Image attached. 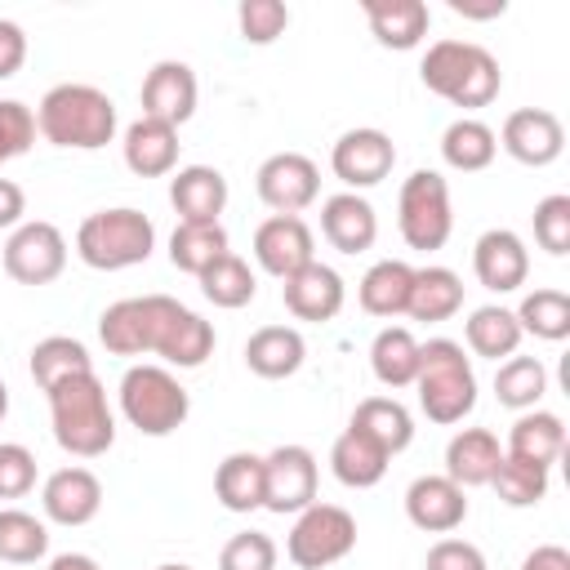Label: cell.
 <instances>
[{"mask_svg":"<svg viewBox=\"0 0 570 570\" xmlns=\"http://www.w3.org/2000/svg\"><path fill=\"white\" fill-rule=\"evenodd\" d=\"M156 249V227L142 209L134 205H116V209H98L76 227V254L85 267L94 272H125L147 263Z\"/></svg>","mask_w":570,"mask_h":570,"instance_id":"5b68a950","label":"cell"},{"mask_svg":"<svg viewBox=\"0 0 570 570\" xmlns=\"http://www.w3.org/2000/svg\"><path fill=\"white\" fill-rule=\"evenodd\" d=\"M410 285H414V267L401 263V258H379L361 285H356V303L379 316V321H392V316H405L410 307Z\"/></svg>","mask_w":570,"mask_h":570,"instance_id":"f1b7e54d","label":"cell"},{"mask_svg":"<svg viewBox=\"0 0 570 570\" xmlns=\"http://www.w3.org/2000/svg\"><path fill=\"white\" fill-rule=\"evenodd\" d=\"M494 156H499V138H494V129H490L485 120L459 116V120L445 125V134H441V160H445L450 169H459V174H481V169H490Z\"/></svg>","mask_w":570,"mask_h":570,"instance_id":"836d02e7","label":"cell"},{"mask_svg":"<svg viewBox=\"0 0 570 570\" xmlns=\"http://www.w3.org/2000/svg\"><path fill=\"white\" fill-rule=\"evenodd\" d=\"M236 27H240V40H249V45H272L276 36H285L289 9H285L281 0H240Z\"/></svg>","mask_w":570,"mask_h":570,"instance_id":"bcb514c9","label":"cell"},{"mask_svg":"<svg viewBox=\"0 0 570 570\" xmlns=\"http://www.w3.org/2000/svg\"><path fill=\"white\" fill-rule=\"evenodd\" d=\"M45 570H102V566L89 552H58V557H49Z\"/></svg>","mask_w":570,"mask_h":570,"instance_id":"11a10c76","label":"cell"},{"mask_svg":"<svg viewBox=\"0 0 570 570\" xmlns=\"http://www.w3.org/2000/svg\"><path fill=\"white\" fill-rule=\"evenodd\" d=\"M22 214H27V191L13 178H0V232H13L18 223H27Z\"/></svg>","mask_w":570,"mask_h":570,"instance_id":"816d5d0a","label":"cell"},{"mask_svg":"<svg viewBox=\"0 0 570 570\" xmlns=\"http://www.w3.org/2000/svg\"><path fill=\"white\" fill-rule=\"evenodd\" d=\"M40 508H45V521H53V525H67V530L89 525L102 508V481L80 463L58 468L40 485Z\"/></svg>","mask_w":570,"mask_h":570,"instance_id":"ac0fdd59","label":"cell"},{"mask_svg":"<svg viewBox=\"0 0 570 570\" xmlns=\"http://www.w3.org/2000/svg\"><path fill=\"white\" fill-rule=\"evenodd\" d=\"M356 432H365L379 450L387 454H401L410 441H414V414L396 401V396H365L356 410H352V423Z\"/></svg>","mask_w":570,"mask_h":570,"instance_id":"d6a6232c","label":"cell"},{"mask_svg":"<svg viewBox=\"0 0 570 570\" xmlns=\"http://www.w3.org/2000/svg\"><path fill=\"white\" fill-rule=\"evenodd\" d=\"M156 570H191V566H183V561H165V566H156Z\"/></svg>","mask_w":570,"mask_h":570,"instance_id":"6f0895ef","label":"cell"},{"mask_svg":"<svg viewBox=\"0 0 570 570\" xmlns=\"http://www.w3.org/2000/svg\"><path fill=\"white\" fill-rule=\"evenodd\" d=\"M343 298H347L343 276L321 258H312L307 267H298L294 276L281 281V303H285V312L294 321L325 325V321H334L343 312Z\"/></svg>","mask_w":570,"mask_h":570,"instance_id":"e0dca14e","label":"cell"},{"mask_svg":"<svg viewBox=\"0 0 570 570\" xmlns=\"http://www.w3.org/2000/svg\"><path fill=\"white\" fill-rule=\"evenodd\" d=\"M405 517L423 534H454L468 521V490L454 485L445 472L414 476L405 485Z\"/></svg>","mask_w":570,"mask_h":570,"instance_id":"2e32d148","label":"cell"},{"mask_svg":"<svg viewBox=\"0 0 570 570\" xmlns=\"http://www.w3.org/2000/svg\"><path fill=\"white\" fill-rule=\"evenodd\" d=\"M494 138H499V147L517 165H530V169H543V165H552L566 151V125L548 107H517V111H508V120H503V129Z\"/></svg>","mask_w":570,"mask_h":570,"instance_id":"5bb4252c","label":"cell"},{"mask_svg":"<svg viewBox=\"0 0 570 570\" xmlns=\"http://www.w3.org/2000/svg\"><path fill=\"white\" fill-rule=\"evenodd\" d=\"M45 396H49L53 441L71 459H98V454H107L116 445V414H111L107 387H102V379L94 370L62 379Z\"/></svg>","mask_w":570,"mask_h":570,"instance_id":"7a4b0ae2","label":"cell"},{"mask_svg":"<svg viewBox=\"0 0 570 570\" xmlns=\"http://www.w3.org/2000/svg\"><path fill=\"white\" fill-rule=\"evenodd\" d=\"M120 156H125L129 174H138V178H165V174L178 169V129L165 125V120L138 116V120L125 129Z\"/></svg>","mask_w":570,"mask_h":570,"instance_id":"603a6c76","label":"cell"},{"mask_svg":"<svg viewBox=\"0 0 570 570\" xmlns=\"http://www.w3.org/2000/svg\"><path fill=\"white\" fill-rule=\"evenodd\" d=\"M356 548V517L338 503H307L289 534H285V557L298 566V570H325L334 561H343L347 552Z\"/></svg>","mask_w":570,"mask_h":570,"instance_id":"ba28073f","label":"cell"},{"mask_svg":"<svg viewBox=\"0 0 570 570\" xmlns=\"http://www.w3.org/2000/svg\"><path fill=\"white\" fill-rule=\"evenodd\" d=\"M396 165V142L392 134L374 129V125H361V129H347L338 134V142L330 147V169L334 178L347 187V191H365V187H379Z\"/></svg>","mask_w":570,"mask_h":570,"instance_id":"7c38bea8","label":"cell"},{"mask_svg":"<svg viewBox=\"0 0 570 570\" xmlns=\"http://www.w3.org/2000/svg\"><path fill=\"white\" fill-rule=\"evenodd\" d=\"M423 570H490L485 566V552L468 539H454V534H441L432 548H428V561Z\"/></svg>","mask_w":570,"mask_h":570,"instance_id":"681fc988","label":"cell"},{"mask_svg":"<svg viewBox=\"0 0 570 570\" xmlns=\"http://www.w3.org/2000/svg\"><path fill=\"white\" fill-rule=\"evenodd\" d=\"M450 13L485 22V18H503L508 13V0H450Z\"/></svg>","mask_w":570,"mask_h":570,"instance_id":"db71d44e","label":"cell"},{"mask_svg":"<svg viewBox=\"0 0 570 570\" xmlns=\"http://www.w3.org/2000/svg\"><path fill=\"white\" fill-rule=\"evenodd\" d=\"M534 240L552 258L570 254V196L566 191H552L534 205Z\"/></svg>","mask_w":570,"mask_h":570,"instance_id":"f6af8a7d","label":"cell"},{"mask_svg":"<svg viewBox=\"0 0 570 570\" xmlns=\"http://www.w3.org/2000/svg\"><path fill=\"white\" fill-rule=\"evenodd\" d=\"M499 459H503V445H499V436L490 428H459L450 436V445H445V476L454 485H463V490L490 485Z\"/></svg>","mask_w":570,"mask_h":570,"instance_id":"cb8c5ba5","label":"cell"},{"mask_svg":"<svg viewBox=\"0 0 570 570\" xmlns=\"http://www.w3.org/2000/svg\"><path fill=\"white\" fill-rule=\"evenodd\" d=\"M169 205L178 223H218L227 209V178L214 165H183L169 178Z\"/></svg>","mask_w":570,"mask_h":570,"instance_id":"7402d4cb","label":"cell"},{"mask_svg":"<svg viewBox=\"0 0 570 570\" xmlns=\"http://www.w3.org/2000/svg\"><path fill=\"white\" fill-rule=\"evenodd\" d=\"M89 370H94V356H89V347H85L80 338H71V334H49V338H40V343L31 347V379H36L40 392L58 387V383L71 379V374H89Z\"/></svg>","mask_w":570,"mask_h":570,"instance_id":"74e56055","label":"cell"},{"mask_svg":"<svg viewBox=\"0 0 570 570\" xmlns=\"http://www.w3.org/2000/svg\"><path fill=\"white\" fill-rule=\"evenodd\" d=\"M512 316H517L521 334H534L543 343L570 338V294L566 289H552V285L530 289V294H521V303L512 307Z\"/></svg>","mask_w":570,"mask_h":570,"instance_id":"8d00e7d4","label":"cell"},{"mask_svg":"<svg viewBox=\"0 0 570 570\" xmlns=\"http://www.w3.org/2000/svg\"><path fill=\"white\" fill-rule=\"evenodd\" d=\"M254 191L272 214H303L321 196V169L303 151H276L258 165Z\"/></svg>","mask_w":570,"mask_h":570,"instance_id":"4fadbf2b","label":"cell"},{"mask_svg":"<svg viewBox=\"0 0 570 570\" xmlns=\"http://www.w3.org/2000/svg\"><path fill=\"white\" fill-rule=\"evenodd\" d=\"M396 227H401V240L419 254H432L450 240L454 232V209H450V183L436 174V169H414L405 183H401V196H396Z\"/></svg>","mask_w":570,"mask_h":570,"instance_id":"52a82bcc","label":"cell"},{"mask_svg":"<svg viewBox=\"0 0 570 570\" xmlns=\"http://www.w3.org/2000/svg\"><path fill=\"white\" fill-rule=\"evenodd\" d=\"M463 312V281L459 272L450 267H414V285H410V307L405 316L423 321V325H436V321H450Z\"/></svg>","mask_w":570,"mask_h":570,"instance_id":"f546056e","label":"cell"},{"mask_svg":"<svg viewBox=\"0 0 570 570\" xmlns=\"http://www.w3.org/2000/svg\"><path fill=\"white\" fill-rule=\"evenodd\" d=\"M196 281H200V294H205L214 307H227V312L254 303V294H258V276H254V267H249L240 254H232V249H227L223 258H214Z\"/></svg>","mask_w":570,"mask_h":570,"instance_id":"ab89813d","label":"cell"},{"mask_svg":"<svg viewBox=\"0 0 570 570\" xmlns=\"http://www.w3.org/2000/svg\"><path fill=\"white\" fill-rule=\"evenodd\" d=\"M561 450H566V423H561V414H552V410H525V414H517L503 454H517V459L539 463V468L552 472V463L561 459Z\"/></svg>","mask_w":570,"mask_h":570,"instance_id":"4dcf8cb0","label":"cell"},{"mask_svg":"<svg viewBox=\"0 0 570 570\" xmlns=\"http://www.w3.org/2000/svg\"><path fill=\"white\" fill-rule=\"evenodd\" d=\"M361 9L383 49H419L432 27V9L423 0H365Z\"/></svg>","mask_w":570,"mask_h":570,"instance_id":"d4e9b609","label":"cell"},{"mask_svg":"<svg viewBox=\"0 0 570 570\" xmlns=\"http://www.w3.org/2000/svg\"><path fill=\"white\" fill-rule=\"evenodd\" d=\"M227 245V227L223 223H178L169 232V263L187 276H200L214 258H223Z\"/></svg>","mask_w":570,"mask_h":570,"instance_id":"f35d334b","label":"cell"},{"mask_svg":"<svg viewBox=\"0 0 570 570\" xmlns=\"http://www.w3.org/2000/svg\"><path fill=\"white\" fill-rule=\"evenodd\" d=\"M116 102L85 80H62L45 89L36 107V129L45 142L67 147V151H98L116 138Z\"/></svg>","mask_w":570,"mask_h":570,"instance_id":"6da1fadb","label":"cell"},{"mask_svg":"<svg viewBox=\"0 0 570 570\" xmlns=\"http://www.w3.org/2000/svg\"><path fill=\"white\" fill-rule=\"evenodd\" d=\"M316 485H321V463L307 445H276L272 454H263V508L267 512L298 517L307 503H316Z\"/></svg>","mask_w":570,"mask_h":570,"instance_id":"8fae6325","label":"cell"},{"mask_svg":"<svg viewBox=\"0 0 570 570\" xmlns=\"http://www.w3.org/2000/svg\"><path fill=\"white\" fill-rule=\"evenodd\" d=\"M214 499L227 512H258L263 508V454L236 450L214 468Z\"/></svg>","mask_w":570,"mask_h":570,"instance_id":"e575fe53","label":"cell"},{"mask_svg":"<svg viewBox=\"0 0 570 570\" xmlns=\"http://www.w3.org/2000/svg\"><path fill=\"white\" fill-rule=\"evenodd\" d=\"M49 552V525L36 512L0 508V561L9 566H36Z\"/></svg>","mask_w":570,"mask_h":570,"instance_id":"b9f144b4","label":"cell"},{"mask_svg":"<svg viewBox=\"0 0 570 570\" xmlns=\"http://www.w3.org/2000/svg\"><path fill=\"white\" fill-rule=\"evenodd\" d=\"M490 485H494V494H499L508 508H534V503L548 499L552 476H548V468H539V463H525V459H517V454H503L499 468H494V476H490Z\"/></svg>","mask_w":570,"mask_h":570,"instance_id":"7bdbcfd3","label":"cell"},{"mask_svg":"<svg viewBox=\"0 0 570 570\" xmlns=\"http://www.w3.org/2000/svg\"><path fill=\"white\" fill-rule=\"evenodd\" d=\"M196 71L178 58H160L147 76H142V89H138V102H142V116L151 120H165V125H187L196 116Z\"/></svg>","mask_w":570,"mask_h":570,"instance_id":"d6986e66","label":"cell"},{"mask_svg":"<svg viewBox=\"0 0 570 570\" xmlns=\"http://www.w3.org/2000/svg\"><path fill=\"white\" fill-rule=\"evenodd\" d=\"M0 263H4L9 281H18V285H49L67 267V236L45 218H27L9 232Z\"/></svg>","mask_w":570,"mask_h":570,"instance_id":"30bf717a","label":"cell"},{"mask_svg":"<svg viewBox=\"0 0 570 570\" xmlns=\"http://www.w3.org/2000/svg\"><path fill=\"white\" fill-rule=\"evenodd\" d=\"M120 414L129 428H138L142 436H169L187 423L191 414V396L187 387L178 383L174 370L165 365H129L120 374Z\"/></svg>","mask_w":570,"mask_h":570,"instance_id":"8992f818","label":"cell"},{"mask_svg":"<svg viewBox=\"0 0 570 570\" xmlns=\"http://www.w3.org/2000/svg\"><path fill=\"white\" fill-rule=\"evenodd\" d=\"M276 561H281V548L267 530H240L218 552V570H276Z\"/></svg>","mask_w":570,"mask_h":570,"instance_id":"ee69618b","label":"cell"},{"mask_svg":"<svg viewBox=\"0 0 570 570\" xmlns=\"http://www.w3.org/2000/svg\"><path fill=\"white\" fill-rule=\"evenodd\" d=\"M36 490V454L18 441H0V499H27Z\"/></svg>","mask_w":570,"mask_h":570,"instance_id":"c3c4849f","label":"cell"},{"mask_svg":"<svg viewBox=\"0 0 570 570\" xmlns=\"http://www.w3.org/2000/svg\"><path fill=\"white\" fill-rule=\"evenodd\" d=\"M543 392H548V370H543L539 356H508V361H499V370H494L499 405L525 414V410H539Z\"/></svg>","mask_w":570,"mask_h":570,"instance_id":"60d3db41","label":"cell"},{"mask_svg":"<svg viewBox=\"0 0 570 570\" xmlns=\"http://www.w3.org/2000/svg\"><path fill=\"white\" fill-rule=\"evenodd\" d=\"M98 338L111 356H147L151 347V303L142 298H116L98 316Z\"/></svg>","mask_w":570,"mask_h":570,"instance_id":"83f0119b","label":"cell"},{"mask_svg":"<svg viewBox=\"0 0 570 570\" xmlns=\"http://www.w3.org/2000/svg\"><path fill=\"white\" fill-rule=\"evenodd\" d=\"M27 62V31L13 18H0V80L18 76Z\"/></svg>","mask_w":570,"mask_h":570,"instance_id":"f907efd6","label":"cell"},{"mask_svg":"<svg viewBox=\"0 0 570 570\" xmlns=\"http://www.w3.org/2000/svg\"><path fill=\"white\" fill-rule=\"evenodd\" d=\"M414 392H419V410L428 414V423H441V428L463 423L476 410V374H472V356L463 352V343L454 338L419 343Z\"/></svg>","mask_w":570,"mask_h":570,"instance_id":"277c9868","label":"cell"},{"mask_svg":"<svg viewBox=\"0 0 570 570\" xmlns=\"http://www.w3.org/2000/svg\"><path fill=\"white\" fill-rule=\"evenodd\" d=\"M521 570H570V552L561 543H539L534 552H525Z\"/></svg>","mask_w":570,"mask_h":570,"instance_id":"f5cc1de1","label":"cell"},{"mask_svg":"<svg viewBox=\"0 0 570 570\" xmlns=\"http://www.w3.org/2000/svg\"><path fill=\"white\" fill-rule=\"evenodd\" d=\"M463 338H468V352H472V356L508 361V356H517V347H521L525 334H521L512 307L485 303V307H472V316L463 321Z\"/></svg>","mask_w":570,"mask_h":570,"instance_id":"1f68e13d","label":"cell"},{"mask_svg":"<svg viewBox=\"0 0 570 570\" xmlns=\"http://www.w3.org/2000/svg\"><path fill=\"white\" fill-rule=\"evenodd\" d=\"M387 463H392V454L379 450V445H374L365 432H356V428H343V432L334 436V445H330V472H334V481L347 485V490H370V485H379V481L387 476Z\"/></svg>","mask_w":570,"mask_h":570,"instance_id":"484cf974","label":"cell"},{"mask_svg":"<svg viewBox=\"0 0 570 570\" xmlns=\"http://www.w3.org/2000/svg\"><path fill=\"white\" fill-rule=\"evenodd\" d=\"M472 272L490 294H512L530 276V249L512 227H490L472 245Z\"/></svg>","mask_w":570,"mask_h":570,"instance_id":"ffe728a7","label":"cell"},{"mask_svg":"<svg viewBox=\"0 0 570 570\" xmlns=\"http://www.w3.org/2000/svg\"><path fill=\"white\" fill-rule=\"evenodd\" d=\"M312 258H316V236L298 214H272L254 227V263L267 276L285 281L298 267H307Z\"/></svg>","mask_w":570,"mask_h":570,"instance_id":"9a60e30c","label":"cell"},{"mask_svg":"<svg viewBox=\"0 0 570 570\" xmlns=\"http://www.w3.org/2000/svg\"><path fill=\"white\" fill-rule=\"evenodd\" d=\"M370 370L383 387H414L419 374V338L405 325H383L370 343Z\"/></svg>","mask_w":570,"mask_h":570,"instance_id":"d590c367","label":"cell"},{"mask_svg":"<svg viewBox=\"0 0 570 570\" xmlns=\"http://www.w3.org/2000/svg\"><path fill=\"white\" fill-rule=\"evenodd\" d=\"M4 414H9V387H4V379H0V423H4Z\"/></svg>","mask_w":570,"mask_h":570,"instance_id":"9f6ffc18","label":"cell"},{"mask_svg":"<svg viewBox=\"0 0 570 570\" xmlns=\"http://www.w3.org/2000/svg\"><path fill=\"white\" fill-rule=\"evenodd\" d=\"M307 361V343L294 325H263L245 338V365L258 379H289Z\"/></svg>","mask_w":570,"mask_h":570,"instance_id":"4316f807","label":"cell"},{"mask_svg":"<svg viewBox=\"0 0 570 570\" xmlns=\"http://www.w3.org/2000/svg\"><path fill=\"white\" fill-rule=\"evenodd\" d=\"M321 236L338 254H365L379 240V214L361 191H334L321 200Z\"/></svg>","mask_w":570,"mask_h":570,"instance_id":"44dd1931","label":"cell"},{"mask_svg":"<svg viewBox=\"0 0 570 570\" xmlns=\"http://www.w3.org/2000/svg\"><path fill=\"white\" fill-rule=\"evenodd\" d=\"M419 80L436 98H445V102H454L463 111L490 107L499 98V89H503L499 58L476 40H450V36L428 45V53L419 62Z\"/></svg>","mask_w":570,"mask_h":570,"instance_id":"3957f363","label":"cell"},{"mask_svg":"<svg viewBox=\"0 0 570 570\" xmlns=\"http://www.w3.org/2000/svg\"><path fill=\"white\" fill-rule=\"evenodd\" d=\"M36 111L18 98H4L0 102V165L13 160V156H27L31 142H36Z\"/></svg>","mask_w":570,"mask_h":570,"instance_id":"7dc6e473","label":"cell"},{"mask_svg":"<svg viewBox=\"0 0 570 570\" xmlns=\"http://www.w3.org/2000/svg\"><path fill=\"white\" fill-rule=\"evenodd\" d=\"M151 303V347L147 356H160L165 365H178V370H196L214 356V325L183 307L178 298L169 294H147Z\"/></svg>","mask_w":570,"mask_h":570,"instance_id":"9c48e42d","label":"cell"}]
</instances>
